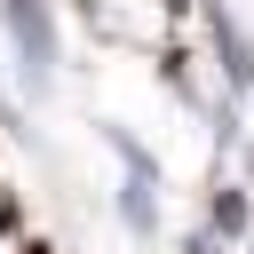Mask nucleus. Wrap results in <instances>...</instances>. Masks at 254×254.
Listing matches in <instances>:
<instances>
[{
	"label": "nucleus",
	"mask_w": 254,
	"mask_h": 254,
	"mask_svg": "<svg viewBox=\"0 0 254 254\" xmlns=\"http://www.w3.org/2000/svg\"><path fill=\"white\" fill-rule=\"evenodd\" d=\"M0 254H32V246H16V238H8V230H0Z\"/></svg>",
	"instance_id": "39448f33"
},
{
	"label": "nucleus",
	"mask_w": 254,
	"mask_h": 254,
	"mask_svg": "<svg viewBox=\"0 0 254 254\" xmlns=\"http://www.w3.org/2000/svg\"><path fill=\"white\" fill-rule=\"evenodd\" d=\"M0 24H8V40H16V56H24V79L40 87L48 64H56V24H48V8H40V0H0Z\"/></svg>",
	"instance_id": "f257e3e1"
},
{
	"label": "nucleus",
	"mask_w": 254,
	"mask_h": 254,
	"mask_svg": "<svg viewBox=\"0 0 254 254\" xmlns=\"http://www.w3.org/2000/svg\"><path fill=\"white\" fill-rule=\"evenodd\" d=\"M214 230H222V238H238V230H246V198H238V190H222V198H214Z\"/></svg>",
	"instance_id": "20e7f679"
},
{
	"label": "nucleus",
	"mask_w": 254,
	"mask_h": 254,
	"mask_svg": "<svg viewBox=\"0 0 254 254\" xmlns=\"http://www.w3.org/2000/svg\"><path fill=\"white\" fill-rule=\"evenodd\" d=\"M206 32H214V48H222V71H230V87H246V79H254V56H246L238 24H230L222 8H206Z\"/></svg>",
	"instance_id": "f03ea898"
},
{
	"label": "nucleus",
	"mask_w": 254,
	"mask_h": 254,
	"mask_svg": "<svg viewBox=\"0 0 254 254\" xmlns=\"http://www.w3.org/2000/svg\"><path fill=\"white\" fill-rule=\"evenodd\" d=\"M119 214H127V230H159V198H151V175H127V190H119Z\"/></svg>",
	"instance_id": "7ed1b4c3"
}]
</instances>
